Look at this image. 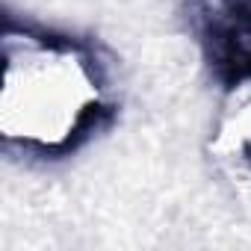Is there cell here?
Here are the masks:
<instances>
[{"label":"cell","instance_id":"6da1fadb","mask_svg":"<svg viewBox=\"0 0 251 251\" xmlns=\"http://www.w3.org/2000/svg\"><path fill=\"white\" fill-rule=\"evenodd\" d=\"M109 115V77L98 50L71 36L6 30L0 130L33 154H65Z\"/></svg>","mask_w":251,"mask_h":251}]
</instances>
